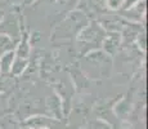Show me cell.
Here are the masks:
<instances>
[{"mask_svg":"<svg viewBox=\"0 0 148 129\" xmlns=\"http://www.w3.org/2000/svg\"><path fill=\"white\" fill-rule=\"evenodd\" d=\"M26 124L32 129H49L54 124V120H50L48 117H30L26 121Z\"/></svg>","mask_w":148,"mask_h":129,"instance_id":"6da1fadb","label":"cell"},{"mask_svg":"<svg viewBox=\"0 0 148 129\" xmlns=\"http://www.w3.org/2000/svg\"><path fill=\"white\" fill-rule=\"evenodd\" d=\"M93 128L94 129H111V127L107 124V123L102 121V120H97V121L93 124Z\"/></svg>","mask_w":148,"mask_h":129,"instance_id":"5b68a950","label":"cell"},{"mask_svg":"<svg viewBox=\"0 0 148 129\" xmlns=\"http://www.w3.org/2000/svg\"><path fill=\"white\" fill-rule=\"evenodd\" d=\"M0 127H1V129H21L19 124L14 117H4L0 123Z\"/></svg>","mask_w":148,"mask_h":129,"instance_id":"277c9868","label":"cell"},{"mask_svg":"<svg viewBox=\"0 0 148 129\" xmlns=\"http://www.w3.org/2000/svg\"><path fill=\"white\" fill-rule=\"evenodd\" d=\"M27 66V61L23 58H17L16 61H13V65H12V68H10V72L13 75H19V74L23 72V70L26 68Z\"/></svg>","mask_w":148,"mask_h":129,"instance_id":"3957f363","label":"cell"},{"mask_svg":"<svg viewBox=\"0 0 148 129\" xmlns=\"http://www.w3.org/2000/svg\"><path fill=\"white\" fill-rule=\"evenodd\" d=\"M13 61H14V53L13 52H8L7 54L0 58V71L4 74L9 72L10 68H12V65H13Z\"/></svg>","mask_w":148,"mask_h":129,"instance_id":"7a4b0ae2","label":"cell"}]
</instances>
